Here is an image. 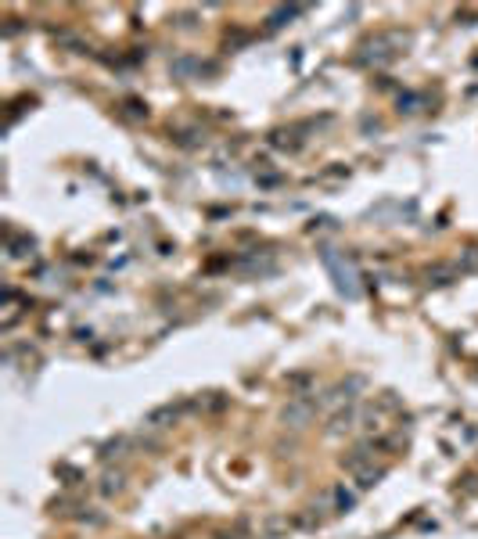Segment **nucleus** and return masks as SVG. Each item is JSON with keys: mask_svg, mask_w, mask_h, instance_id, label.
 Wrapping results in <instances>:
<instances>
[{"mask_svg": "<svg viewBox=\"0 0 478 539\" xmlns=\"http://www.w3.org/2000/svg\"><path fill=\"white\" fill-rule=\"evenodd\" d=\"M313 414H317V403H310V399H288L281 421H284L288 428L298 431V428H306V424L313 421Z\"/></svg>", "mask_w": 478, "mask_h": 539, "instance_id": "1", "label": "nucleus"}, {"mask_svg": "<svg viewBox=\"0 0 478 539\" xmlns=\"http://www.w3.org/2000/svg\"><path fill=\"white\" fill-rule=\"evenodd\" d=\"M367 460H371V446H356V450L345 457V471H349V474H360V471L367 467Z\"/></svg>", "mask_w": 478, "mask_h": 539, "instance_id": "2", "label": "nucleus"}, {"mask_svg": "<svg viewBox=\"0 0 478 539\" xmlns=\"http://www.w3.org/2000/svg\"><path fill=\"white\" fill-rule=\"evenodd\" d=\"M166 421H176V406H162V410H155V414L147 417L152 428H166Z\"/></svg>", "mask_w": 478, "mask_h": 539, "instance_id": "3", "label": "nucleus"}, {"mask_svg": "<svg viewBox=\"0 0 478 539\" xmlns=\"http://www.w3.org/2000/svg\"><path fill=\"white\" fill-rule=\"evenodd\" d=\"M119 489H123V474H105V479H101V493L105 496H112V493H119Z\"/></svg>", "mask_w": 478, "mask_h": 539, "instance_id": "4", "label": "nucleus"}, {"mask_svg": "<svg viewBox=\"0 0 478 539\" xmlns=\"http://www.w3.org/2000/svg\"><path fill=\"white\" fill-rule=\"evenodd\" d=\"M352 421H356V414H352V410H345V414H338V417H335V424H331V435H342V431H349V428H352Z\"/></svg>", "mask_w": 478, "mask_h": 539, "instance_id": "5", "label": "nucleus"}, {"mask_svg": "<svg viewBox=\"0 0 478 539\" xmlns=\"http://www.w3.org/2000/svg\"><path fill=\"white\" fill-rule=\"evenodd\" d=\"M356 479H360V489H371V486L381 479V467H364L360 474H356Z\"/></svg>", "mask_w": 478, "mask_h": 539, "instance_id": "6", "label": "nucleus"}]
</instances>
